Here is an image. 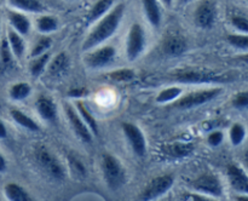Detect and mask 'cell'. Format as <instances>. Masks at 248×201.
<instances>
[{
	"label": "cell",
	"instance_id": "cell-1",
	"mask_svg": "<svg viewBox=\"0 0 248 201\" xmlns=\"http://www.w3.org/2000/svg\"><path fill=\"white\" fill-rule=\"evenodd\" d=\"M124 12H125V5L118 4L110 12L104 15L98 24L93 28V31L89 34L86 40L84 41L82 50H91L94 46H98L99 44L110 38L118 31L119 24L124 17Z\"/></svg>",
	"mask_w": 248,
	"mask_h": 201
},
{
	"label": "cell",
	"instance_id": "cell-2",
	"mask_svg": "<svg viewBox=\"0 0 248 201\" xmlns=\"http://www.w3.org/2000/svg\"><path fill=\"white\" fill-rule=\"evenodd\" d=\"M102 171L109 188L118 190L125 184L126 174L123 165L113 155L104 154L102 156Z\"/></svg>",
	"mask_w": 248,
	"mask_h": 201
},
{
	"label": "cell",
	"instance_id": "cell-3",
	"mask_svg": "<svg viewBox=\"0 0 248 201\" xmlns=\"http://www.w3.org/2000/svg\"><path fill=\"white\" fill-rule=\"evenodd\" d=\"M176 81L186 84H211V82H227L228 77L215 70L186 69L174 74Z\"/></svg>",
	"mask_w": 248,
	"mask_h": 201
},
{
	"label": "cell",
	"instance_id": "cell-4",
	"mask_svg": "<svg viewBox=\"0 0 248 201\" xmlns=\"http://www.w3.org/2000/svg\"><path fill=\"white\" fill-rule=\"evenodd\" d=\"M35 159L38 161L39 166L53 179L62 181L65 176V172L61 162L56 156H53L52 153L46 147H38L35 150Z\"/></svg>",
	"mask_w": 248,
	"mask_h": 201
},
{
	"label": "cell",
	"instance_id": "cell-5",
	"mask_svg": "<svg viewBox=\"0 0 248 201\" xmlns=\"http://www.w3.org/2000/svg\"><path fill=\"white\" fill-rule=\"evenodd\" d=\"M145 46V34L144 29L138 23L131 26L127 35V43H126V55L128 61H135L140 57L144 51Z\"/></svg>",
	"mask_w": 248,
	"mask_h": 201
},
{
	"label": "cell",
	"instance_id": "cell-6",
	"mask_svg": "<svg viewBox=\"0 0 248 201\" xmlns=\"http://www.w3.org/2000/svg\"><path fill=\"white\" fill-rule=\"evenodd\" d=\"M174 183V177L172 174H164V176L155 177L147 186L142 194L140 195V200L149 201L155 200L159 196L164 195L166 191H169L172 188Z\"/></svg>",
	"mask_w": 248,
	"mask_h": 201
},
{
	"label": "cell",
	"instance_id": "cell-7",
	"mask_svg": "<svg viewBox=\"0 0 248 201\" xmlns=\"http://www.w3.org/2000/svg\"><path fill=\"white\" fill-rule=\"evenodd\" d=\"M222 93L220 89H211L205 90V91H198V92H191V93L186 94L183 98L179 99L178 102L173 104V107L179 109H191L195 107L202 106V104L208 103L216 97L219 96Z\"/></svg>",
	"mask_w": 248,
	"mask_h": 201
},
{
	"label": "cell",
	"instance_id": "cell-8",
	"mask_svg": "<svg viewBox=\"0 0 248 201\" xmlns=\"http://www.w3.org/2000/svg\"><path fill=\"white\" fill-rule=\"evenodd\" d=\"M121 126H123L124 133H125L126 138H127L128 143L132 147L136 155L144 156L145 153H147V143H145L144 135L140 130V127L130 123H123Z\"/></svg>",
	"mask_w": 248,
	"mask_h": 201
},
{
	"label": "cell",
	"instance_id": "cell-9",
	"mask_svg": "<svg viewBox=\"0 0 248 201\" xmlns=\"http://www.w3.org/2000/svg\"><path fill=\"white\" fill-rule=\"evenodd\" d=\"M216 17H217V9H216L215 2L211 0H205L201 2L196 7L195 15H194L195 23L203 29L211 28L215 24Z\"/></svg>",
	"mask_w": 248,
	"mask_h": 201
},
{
	"label": "cell",
	"instance_id": "cell-10",
	"mask_svg": "<svg viewBox=\"0 0 248 201\" xmlns=\"http://www.w3.org/2000/svg\"><path fill=\"white\" fill-rule=\"evenodd\" d=\"M191 186L195 190L210 194L212 196H222L223 194L222 183L213 174H202L194 182H191Z\"/></svg>",
	"mask_w": 248,
	"mask_h": 201
},
{
	"label": "cell",
	"instance_id": "cell-11",
	"mask_svg": "<svg viewBox=\"0 0 248 201\" xmlns=\"http://www.w3.org/2000/svg\"><path fill=\"white\" fill-rule=\"evenodd\" d=\"M115 48L111 46H104V47L98 48L94 52L89 53L85 57V63L90 68H102L110 64L115 58Z\"/></svg>",
	"mask_w": 248,
	"mask_h": 201
},
{
	"label": "cell",
	"instance_id": "cell-12",
	"mask_svg": "<svg viewBox=\"0 0 248 201\" xmlns=\"http://www.w3.org/2000/svg\"><path fill=\"white\" fill-rule=\"evenodd\" d=\"M65 113H67L68 119H69V123L72 125L73 130H74L75 135L79 137V139L84 143H90L92 140V133L89 130V127L86 126V124L82 121V119L80 118L79 114L73 109L72 106L69 104H64Z\"/></svg>",
	"mask_w": 248,
	"mask_h": 201
},
{
	"label": "cell",
	"instance_id": "cell-13",
	"mask_svg": "<svg viewBox=\"0 0 248 201\" xmlns=\"http://www.w3.org/2000/svg\"><path fill=\"white\" fill-rule=\"evenodd\" d=\"M228 177H229L230 184L232 188L239 193H248V178L247 174L241 167L236 165H229L228 166Z\"/></svg>",
	"mask_w": 248,
	"mask_h": 201
},
{
	"label": "cell",
	"instance_id": "cell-14",
	"mask_svg": "<svg viewBox=\"0 0 248 201\" xmlns=\"http://www.w3.org/2000/svg\"><path fill=\"white\" fill-rule=\"evenodd\" d=\"M188 48L186 39L181 35H170L169 38L165 39V43L162 45V50L167 56L171 57H178L183 55Z\"/></svg>",
	"mask_w": 248,
	"mask_h": 201
},
{
	"label": "cell",
	"instance_id": "cell-15",
	"mask_svg": "<svg viewBox=\"0 0 248 201\" xmlns=\"http://www.w3.org/2000/svg\"><path fill=\"white\" fill-rule=\"evenodd\" d=\"M36 109H38V113L40 114L41 118L45 119L48 123H53L57 119V106L47 96L41 94V96L38 97V99H36Z\"/></svg>",
	"mask_w": 248,
	"mask_h": 201
},
{
	"label": "cell",
	"instance_id": "cell-16",
	"mask_svg": "<svg viewBox=\"0 0 248 201\" xmlns=\"http://www.w3.org/2000/svg\"><path fill=\"white\" fill-rule=\"evenodd\" d=\"M7 18H9L10 24L12 28L21 35H27L31 31V21L26 15L16 11L7 12Z\"/></svg>",
	"mask_w": 248,
	"mask_h": 201
},
{
	"label": "cell",
	"instance_id": "cell-17",
	"mask_svg": "<svg viewBox=\"0 0 248 201\" xmlns=\"http://www.w3.org/2000/svg\"><path fill=\"white\" fill-rule=\"evenodd\" d=\"M142 2L148 21L152 26L159 27L161 23V11L157 0H142Z\"/></svg>",
	"mask_w": 248,
	"mask_h": 201
},
{
	"label": "cell",
	"instance_id": "cell-18",
	"mask_svg": "<svg viewBox=\"0 0 248 201\" xmlns=\"http://www.w3.org/2000/svg\"><path fill=\"white\" fill-rule=\"evenodd\" d=\"M14 67V55L11 52L7 39H2L0 43V74L9 72Z\"/></svg>",
	"mask_w": 248,
	"mask_h": 201
},
{
	"label": "cell",
	"instance_id": "cell-19",
	"mask_svg": "<svg viewBox=\"0 0 248 201\" xmlns=\"http://www.w3.org/2000/svg\"><path fill=\"white\" fill-rule=\"evenodd\" d=\"M69 58H68L67 53L61 52L51 62L50 67H48V73H50L51 77H61L64 73H67V70L69 69Z\"/></svg>",
	"mask_w": 248,
	"mask_h": 201
},
{
	"label": "cell",
	"instance_id": "cell-20",
	"mask_svg": "<svg viewBox=\"0 0 248 201\" xmlns=\"http://www.w3.org/2000/svg\"><path fill=\"white\" fill-rule=\"evenodd\" d=\"M7 43H9L11 52L15 57L21 58L22 56H23L24 50H26L24 41L23 39H22L21 34L17 33L15 29H10V31H7Z\"/></svg>",
	"mask_w": 248,
	"mask_h": 201
},
{
	"label": "cell",
	"instance_id": "cell-21",
	"mask_svg": "<svg viewBox=\"0 0 248 201\" xmlns=\"http://www.w3.org/2000/svg\"><path fill=\"white\" fill-rule=\"evenodd\" d=\"M5 196L11 201H31L29 194L16 183H9L5 186Z\"/></svg>",
	"mask_w": 248,
	"mask_h": 201
},
{
	"label": "cell",
	"instance_id": "cell-22",
	"mask_svg": "<svg viewBox=\"0 0 248 201\" xmlns=\"http://www.w3.org/2000/svg\"><path fill=\"white\" fill-rule=\"evenodd\" d=\"M113 2L114 0H98L93 5V7L90 10L89 15H87V21L94 22L97 19L102 18L110 10V7L113 6Z\"/></svg>",
	"mask_w": 248,
	"mask_h": 201
},
{
	"label": "cell",
	"instance_id": "cell-23",
	"mask_svg": "<svg viewBox=\"0 0 248 201\" xmlns=\"http://www.w3.org/2000/svg\"><path fill=\"white\" fill-rule=\"evenodd\" d=\"M10 5L15 9L22 10L26 12H43L45 10L44 5L39 0H9Z\"/></svg>",
	"mask_w": 248,
	"mask_h": 201
},
{
	"label": "cell",
	"instance_id": "cell-24",
	"mask_svg": "<svg viewBox=\"0 0 248 201\" xmlns=\"http://www.w3.org/2000/svg\"><path fill=\"white\" fill-rule=\"evenodd\" d=\"M77 108H78V111H79V114H80V118H81L82 121L86 124L87 127L91 130V132L93 133L94 136L98 135V125H97V121L94 120V118L91 115V113L87 110V108H86V106L84 104V102L78 101Z\"/></svg>",
	"mask_w": 248,
	"mask_h": 201
},
{
	"label": "cell",
	"instance_id": "cell-25",
	"mask_svg": "<svg viewBox=\"0 0 248 201\" xmlns=\"http://www.w3.org/2000/svg\"><path fill=\"white\" fill-rule=\"evenodd\" d=\"M167 155H171L173 157H186L194 150V145L189 143H174V144L164 147Z\"/></svg>",
	"mask_w": 248,
	"mask_h": 201
},
{
	"label": "cell",
	"instance_id": "cell-26",
	"mask_svg": "<svg viewBox=\"0 0 248 201\" xmlns=\"http://www.w3.org/2000/svg\"><path fill=\"white\" fill-rule=\"evenodd\" d=\"M11 116L17 124L22 126V127L27 128L29 131H39V125L33 120V119L29 118L28 115H26L22 111L17 110V109H12L11 110Z\"/></svg>",
	"mask_w": 248,
	"mask_h": 201
},
{
	"label": "cell",
	"instance_id": "cell-27",
	"mask_svg": "<svg viewBox=\"0 0 248 201\" xmlns=\"http://www.w3.org/2000/svg\"><path fill=\"white\" fill-rule=\"evenodd\" d=\"M31 86L27 82H18L10 89V97L15 101H22L31 94Z\"/></svg>",
	"mask_w": 248,
	"mask_h": 201
},
{
	"label": "cell",
	"instance_id": "cell-28",
	"mask_svg": "<svg viewBox=\"0 0 248 201\" xmlns=\"http://www.w3.org/2000/svg\"><path fill=\"white\" fill-rule=\"evenodd\" d=\"M36 26L41 33H51L57 29V19L52 16H41L36 21Z\"/></svg>",
	"mask_w": 248,
	"mask_h": 201
},
{
	"label": "cell",
	"instance_id": "cell-29",
	"mask_svg": "<svg viewBox=\"0 0 248 201\" xmlns=\"http://www.w3.org/2000/svg\"><path fill=\"white\" fill-rule=\"evenodd\" d=\"M48 58H50V55L46 52H44L40 56H36L35 60L31 64V74L33 77H39L45 70V65L48 62Z\"/></svg>",
	"mask_w": 248,
	"mask_h": 201
},
{
	"label": "cell",
	"instance_id": "cell-30",
	"mask_svg": "<svg viewBox=\"0 0 248 201\" xmlns=\"http://www.w3.org/2000/svg\"><path fill=\"white\" fill-rule=\"evenodd\" d=\"M182 90L179 87H169V89H165L164 91L160 92L156 97L157 103H167V102L174 101L177 97L181 96Z\"/></svg>",
	"mask_w": 248,
	"mask_h": 201
},
{
	"label": "cell",
	"instance_id": "cell-31",
	"mask_svg": "<svg viewBox=\"0 0 248 201\" xmlns=\"http://www.w3.org/2000/svg\"><path fill=\"white\" fill-rule=\"evenodd\" d=\"M109 77L118 82L130 81L135 77V72L132 69H128V68H124V69H118L115 72L109 73Z\"/></svg>",
	"mask_w": 248,
	"mask_h": 201
},
{
	"label": "cell",
	"instance_id": "cell-32",
	"mask_svg": "<svg viewBox=\"0 0 248 201\" xmlns=\"http://www.w3.org/2000/svg\"><path fill=\"white\" fill-rule=\"evenodd\" d=\"M245 136H246V130H245V126L241 124H234L230 130V139L234 145L241 144L242 140L245 139Z\"/></svg>",
	"mask_w": 248,
	"mask_h": 201
},
{
	"label": "cell",
	"instance_id": "cell-33",
	"mask_svg": "<svg viewBox=\"0 0 248 201\" xmlns=\"http://www.w3.org/2000/svg\"><path fill=\"white\" fill-rule=\"evenodd\" d=\"M68 162H69L70 170L73 171V173L75 174L77 177H82L86 176V169H85V165L78 159L77 156L74 155H68Z\"/></svg>",
	"mask_w": 248,
	"mask_h": 201
},
{
	"label": "cell",
	"instance_id": "cell-34",
	"mask_svg": "<svg viewBox=\"0 0 248 201\" xmlns=\"http://www.w3.org/2000/svg\"><path fill=\"white\" fill-rule=\"evenodd\" d=\"M51 44H52L51 38H48V36H43V38L39 39L38 43L35 44V46H34L33 50H31V57H36V56L43 55L45 51H47L48 48H50Z\"/></svg>",
	"mask_w": 248,
	"mask_h": 201
},
{
	"label": "cell",
	"instance_id": "cell-35",
	"mask_svg": "<svg viewBox=\"0 0 248 201\" xmlns=\"http://www.w3.org/2000/svg\"><path fill=\"white\" fill-rule=\"evenodd\" d=\"M228 41L229 44H232V46L237 48H241V50L246 51L248 48V36L246 34L244 35H237V34H230L228 35Z\"/></svg>",
	"mask_w": 248,
	"mask_h": 201
},
{
	"label": "cell",
	"instance_id": "cell-36",
	"mask_svg": "<svg viewBox=\"0 0 248 201\" xmlns=\"http://www.w3.org/2000/svg\"><path fill=\"white\" fill-rule=\"evenodd\" d=\"M232 23L235 28L239 29V31H244L245 34L248 31V21H247L246 17H242V16L232 17Z\"/></svg>",
	"mask_w": 248,
	"mask_h": 201
},
{
	"label": "cell",
	"instance_id": "cell-37",
	"mask_svg": "<svg viewBox=\"0 0 248 201\" xmlns=\"http://www.w3.org/2000/svg\"><path fill=\"white\" fill-rule=\"evenodd\" d=\"M232 104L236 108H246L248 106V93L247 92H241V93L236 94L235 98L232 99Z\"/></svg>",
	"mask_w": 248,
	"mask_h": 201
},
{
	"label": "cell",
	"instance_id": "cell-38",
	"mask_svg": "<svg viewBox=\"0 0 248 201\" xmlns=\"http://www.w3.org/2000/svg\"><path fill=\"white\" fill-rule=\"evenodd\" d=\"M223 138H224V136H223L222 131H215L208 136V144L212 145V147H217L223 142Z\"/></svg>",
	"mask_w": 248,
	"mask_h": 201
},
{
	"label": "cell",
	"instance_id": "cell-39",
	"mask_svg": "<svg viewBox=\"0 0 248 201\" xmlns=\"http://www.w3.org/2000/svg\"><path fill=\"white\" fill-rule=\"evenodd\" d=\"M87 94L86 89H72L68 92V96L74 97V98H79V97H84Z\"/></svg>",
	"mask_w": 248,
	"mask_h": 201
},
{
	"label": "cell",
	"instance_id": "cell-40",
	"mask_svg": "<svg viewBox=\"0 0 248 201\" xmlns=\"http://www.w3.org/2000/svg\"><path fill=\"white\" fill-rule=\"evenodd\" d=\"M184 200H198V201H206L207 199L202 198V196H199V195H184Z\"/></svg>",
	"mask_w": 248,
	"mask_h": 201
},
{
	"label": "cell",
	"instance_id": "cell-41",
	"mask_svg": "<svg viewBox=\"0 0 248 201\" xmlns=\"http://www.w3.org/2000/svg\"><path fill=\"white\" fill-rule=\"evenodd\" d=\"M6 136H7L6 127H5V125L2 124V121L0 120V138H5Z\"/></svg>",
	"mask_w": 248,
	"mask_h": 201
},
{
	"label": "cell",
	"instance_id": "cell-42",
	"mask_svg": "<svg viewBox=\"0 0 248 201\" xmlns=\"http://www.w3.org/2000/svg\"><path fill=\"white\" fill-rule=\"evenodd\" d=\"M6 170V161H5L4 156L0 154V172H4Z\"/></svg>",
	"mask_w": 248,
	"mask_h": 201
},
{
	"label": "cell",
	"instance_id": "cell-43",
	"mask_svg": "<svg viewBox=\"0 0 248 201\" xmlns=\"http://www.w3.org/2000/svg\"><path fill=\"white\" fill-rule=\"evenodd\" d=\"M162 1H164V4L166 5V6H171L172 4V0H162Z\"/></svg>",
	"mask_w": 248,
	"mask_h": 201
},
{
	"label": "cell",
	"instance_id": "cell-44",
	"mask_svg": "<svg viewBox=\"0 0 248 201\" xmlns=\"http://www.w3.org/2000/svg\"><path fill=\"white\" fill-rule=\"evenodd\" d=\"M188 1H190V0H179V2H181V4H186Z\"/></svg>",
	"mask_w": 248,
	"mask_h": 201
},
{
	"label": "cell",
	"instance_id": "cell-45",
	"mask_svg": "<svg viewBox=\"0 0 248 201\" xmlns=\"http://www.w3.org/2000/svg\"><path fill=\"white\" fill-rule=\"evenodd\" d=\"M0 27H1V15H0Z\"/></svg>",
	"mask_w": 248,
	"mask_h": 201
}]
</instances>
